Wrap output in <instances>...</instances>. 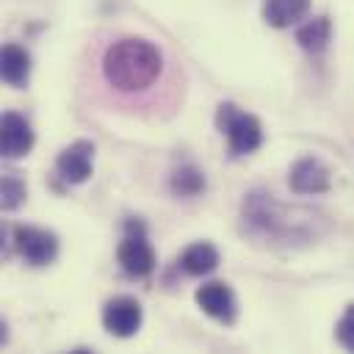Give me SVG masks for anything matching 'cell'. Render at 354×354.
<instances>
[{
    "instance_id": "cell-1",
    "label": "cell",
    "mask_w": 354,
    "mask_h": 354,
    "mask_svg": "<svg viewBox=\"0 0 354 354\" xmlns=\"http://www.w3.org/2000/svg\"><path fill=\"white\" fill-rule=\"evenodd\" d=\"M160 69H163L160 50L138 36L116 39L102 55V77L111 88L122 94L147 91L160 77Z\"/></svg>"
},
{
    "instance_id": "cell-2",
    "label": "cell",
    "mask_w": 354,
    "mask_h": 354,
    "mask_svg": "<svg viewBox=\"0 0 354 354\" xmlns=\"http://www.w3.org/2000/svg\"><path fill=\"white\" fill-rule=\"evenodd\" d=\"M216 124L227 136V144H230V155L232 158L249 155V152H254L263 144V124L257 122V116L235 108L232 102H221L218 105Z\"/></svg>"
},
{
    "instance_id": "cell-3",
    "label": "cell",
    "mask_w": 354,
    "mask_h": 354,
    "mask_svg": "<svg viewBox=\"0 0 354 354\" xmlns=\"http://www.w3.org/2000/svg\"><path fill=\"white\" fill-rule=\"evenodd\" d=\"M116 257H119L122 271L130 277H149L155 271V249H152L141 221H127L124 238L116 249Z\"/></svg>"
},
{
    "instance_id": "cell-4",
    "label": "cell",
    "mask_w": 354,
    "mask_h": 354,
    "mask_svg": "<svg viewBox=\"0 0 354 354\" xmlns=\"http://www.w3.org/2000/svg\"><path fill=\"white\" fill-rule=\"evenodd\" d=\"M14 246L19 252V257L30 266H47L55 260L58 254V238L50 230L41 227H25L19 224L14 230Z\"/></svg>"
},
{
    "instance_id": "cell-5",
    "label": "cell",
    "mask_w": 354,
    "mask_h": 354,
    "mask_svg": "<svg viewBox=\"0 0 354 354\" xmlns=\"http://www.w3.org/2000/svg\"><path fill=\"white\" fill-rule=\"evenodd\" d=\"M91 166H94V144L80 138L75 144H69L66 149L58 152L55 158V174L66 183V185H80L91 177Z\"/></svg>"
},
{
    "instance_id": "cell-6",
    "label": "cell",
    "mask_w": 354,
    "mask_h": 354,
    "mask_svg": "<svg viewBox=\"0 0 354 354\" xmlns=\"http://www.w3.org/2000/svg\"><path fill=\"white\" fill-rule=\"evenodd\" d=\"M196 304L202 307V313H207L210 318H216L218 324H235L238 315V301L235 293L227 282H205L196 288Z\"/></svg>"
},
{
    "instance_id": "cell-7",
    "label": "cell",
    "mask_w": 354,
    "mask_h": 354,
    "mask_svg": "<svg viewBox=\"0 0 354 354\" xmlns=\"http://www.w3.org/2000/svg\"><path fill=\"white\" fill-rule=\"evenodd\" d=\"M102 326L113 337H130L141 326V304L133 296H116L102 307Z\"/></svg>"
},
{
    "instance_id": "cell-8",
    "label": "cell",
    "mask_w": 354,
    "mask_h": 354,
    "mask_svg": "<svg viewBox=\"0 0 354 354\" xmlns=\"http://www.w3.org/2000/svg\"><path fill=\"white\" fill-rule=\"evenodd\" d=\"M288 183L296 194H324L329 191V171L318 158H299L290 166Z\"/></svg>"
},
{
    "instance_id": "cell-9",
    "label": "cell",
    "mask_w": 354,
    "mask_h": 354,
    "mask_svg": "<svg viewBox=\"0 0 354 354\" xmlns=\"http://www.w3.org/2000/svg\"><path fill=\"white\" fill-rule=\"evenodd\" d=\"M3 158H22L33 147V130L25 116L8 111L3 113Z\"/></svg>"
},
{
    "instance_id": "cell-10",
    "label": "cell",
    "mask_w": 354,
    "mask_h": 354,
    "mask_svg": "<svg viewBox=\"0 0 354 354\" xmlns=\"http://www.w3.org/2000/svg\"><path fill=\"white\" fill-rule=\"evenodd\" d=\"M310 11V0H263V19L271 28H290Z\"/></svg>"
},
{
    "instance_id": "cell-11",
    "label": "cell",
    "mask_w": 354,
    "mask_h": 354,
    "mask_svg": "<svg viewBox=\"0 0 354 354\" xmlns=\"http://www.w3.org/2000/svg\"><path fill=\"white\" fill-rule=\"evenodd\" d=\"M218 266V249L207 241H199V243H191L183 254H180V268L188 274V277H205L210 271H216Z\"/></svg>"
},
{
    "instance_id": "cell-12",
    "label": "cell",
    "mask_w": 354,
    "mask_h": 354,
    "mask_svg": "<svg viewBox=\"0 0 354 354\" xmlns=\"http://www.w3.org/2000/svg\"><path fill=\"white\" fill-rule=\"evenodd\" d=\"M296 41H299V47L304 53L321 55L329 47V41H332V22H329V17H315V19H307L304 25H299Z\"/></svg>"
},
{
    "instance_id": "cell-13",
    "label": "cell",
    "mask_w": 354,
    "mask_h": 354,
    "mask_svg": "<svg viewBox=\"0 0 354 354\" xmlns=\"http://www.w3.org/2000/svg\"><path fill=\"white\" fill-rule=\"evenodd\" d=\"M0 72H3V80L11 88H22L28 83V75H30L28 50H22L19 44H6L3 47V58H0Z\"/></svg>"
},
{
    "instance_id": "cell-14",
    "label": "cell",
    "mask_w": 354,
    "mask_h": 354,
    "mask_svg": "<svg viewBox=\"0 0 354 354\" xmlns=\"http://www.w3.org/2000/svg\"><path fill=\"white\" fill-rule=\"evenodd\" d=\"M171 191L180 196H196L205 191V174L196 166H180L171 174Z\"/></svg>"
},
{
    "instance_id": "cell-15",
    "label": "cell",
    "mask_w": 354,
    "mask_h": 354,
    "mask_svg": "<svg viewBox=\"0 0 354 354\" xmlns=\"http://www.w3.org/2000/svg\"><path fill=\"white\" fill-rule=\"evenodd\" d=\"M0 194H3V196H0L3 210H17V207L22 205V199H25V183L11 171V174L3 177V191H0Z\"/></svg>"
},
{
    "instance_id": "cell-16",
    "label": "cell",
    "mask_w": 354,
    "mask_h": 354,
    "mask_svg": "<svg viewBox=\"0 0 354 354\" xmlns=\"http://www.w3.org/2000/svg\"><path fill=\"white\" fill-rule=\"evenodd\" d=\"M335 337H337V343H340L343 348L354 351V304H348L346 313L340 315V321H337V326H335Z\"/></svg>"
}]
</instances>
